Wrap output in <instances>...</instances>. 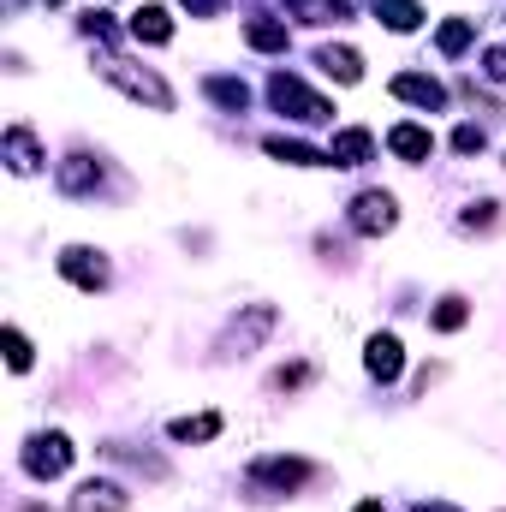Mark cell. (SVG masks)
Listing matches in <instances>:
<instances>
[{
    "instance_id": "obj_4",
    "label": "cell",
    "mask_w": 506,
    "mask_h": 512,
    "mask_svg": "<svg viewBox=\"0 0 506 512\" xmlns=\"http://www.w3.org/2000/svg\"><path fill=\"white\" fill-rule=\"evenodd\" d=\"M72 435H60V429H42V435H30L24 441V453H18V465L36 477V483H54V477H66L72 471Z\"/></svg>"
},
{
    "instance_id": "obj_3",
    "label": "cell",
    "mask_w": 506,
    "mask_h": 512,
    "mask_svg": "<svg viewBox=\"0 0 506 512\" xmlns=\"http://www.w3.org/2000/svg\"><path fill=\"white\" fill-rule=\"evenodd\" d=\"M268 102L286 114V120H298V126H322V120H334V108H328V96H316L304 78H292V72H274L268 78Z\"/></svg>"
},
{
    "instance_id": "obj_28",
    "label": "cell",
    "mask_w": 506,
    "mask_h": 512,
    "mask_svg": "<svg viewBox=\"0 0 506 512\" xmlns=\"http://www.w3.org/2000/svg\"><path fill=\"white\" fill-rule=\"evenodd\" d=\"M483 143H489L483 126H459V131H453V149H459V155H483Z\"/></svg>"
},
{
    "instance_id": "obj_16",
    "label": "cell",
    "mask_w": 506,
    "mask_h": 512,
    "mask_svg": "<svg viewBox=\"0 0 506 512\" xmlns=\"http://www.w3.org/2000/svg\"><path fill=\"white\" fill-rule=\"evenodd\" d=\"M227 423H221V411H197V417H173L167 423V441H179V447H203V441H215Z\"/></svg>"
},
{
    "instance_id": "obj_8",
    "label": "cell",
    "mask_w": 506,
    "mask_h": 512,
    "mask_svg": "<svg viewBox=\"0 0 506 512\" xmlns=\"http://www.w3.org/2000/svg\"><path fill=\"white\" fill-rule=\"evenodd\" d=\"M0 161H6V173L12 179H30V173H42V143H36V131L30 126H6V137H0Z\"/></svg>"
},
{
    "instance_id": "obj_23",
    "label": "cell",
    "mask_w": 506,
    "mask_h": 512,
    "mask_svg": "<svg viewBox=\"0 0 506 512\" xmlns=\"http://www.w3.org/2000/svg\"><path fill=\"white\" fill-rule=\"evenodd\" d=\"M465 322H471V304H465L459 292H447V298L429 310V328H435V334H459Z\"/></svg>"
},
{
    "instance_id": "obj_15",
    "label": "cell",
    "mask_w": 506,
    "mask_h": 512,
    "mask_svg": "<svg viewBox=\"0 0 506 512\" xmlns=\"http://www.w3.org/2000/svg\"><path fill=\"white\" fill-rule=\"evenodd\" d=\"M316 66H322L328 78H340V84H358V78H364V54L346 48V42H322V48H316Z\"/></svg>"
},
{
    "instance_id": "obj_24",
    "label": "cell",
    "mask_w": 506,
    "mask_h": 512,
    "mask_svg": "<svg viewBox=\"0 0 506 512\" xmlns=\"http://www.w3.org/2000/svg\"><path fill=\"white\" fill-rule=\"evenodd\" d=\"M495 209H501V203H495V197H483V203H471V209H465V215H459V227H465V233H489V227H495V221H501V215H495Z\"/></svg>"
},
{
    "instance_id": "obj_20",
    "label": "cell",
    "mask_w": 506,
    "mask_h": 512,
    "mask_svg": "<svg viewBox=\"0 0 506 512\" xmlns=\"http://www.w3.org/2000/svg\"><path fill=\"white\" fill-rule=\"evenodd\" d=\"M376 6V18L387 24V30H399V36H411L417 24H423V6L417 0H370Z\"/></svg>"
},
{
    "instance_id": "obj_17",
    "label": "cell",
    "mask_w": 506,
    "mask_h": 512,
    "mask_svg": "<svg viewBox=\"0 0 506 512\" xmlns=\"http://www.w3.org/2000/svg\"><path fill=\"white\" fill-rule=\"evenodd\" d=\"M387 149H393L399 161H411V167H417V161H429V155H435V137H429V126L399 120V126L387 131Z\"/></svg>"
},
{
    "instance_id": "obj_25",
    "label": "cell",
    "mask_w": 506,
    "mask_h": 512,
    "mask_svg": "<svg viewBox=\"0 0 506 512\" xmlns=\"http://www.w3.org/2000/svg\"><path fill=\"white\" fill-rule=\"evenodd\" d=\"M0 340H6V364L24 376V370H30V358H36V352H30V340H24V328H6Z\"/></svg>"
},
{
    "instance_id": "obj_7",
    "label": "cell",
    "mask_w": 506,
    "mask_h": 512,
    "mask_svg": "<svg viewBox=\"0 0 506 512\" xmlns=\"http://www.w3.org/2000/svg\"><path fill=\"white\" fill-rule=\"evenodd\" d=\"M346 221H352V233L381 239V233H393V227H399V203H393V191H358V197H352V209H346Z\"/></svg>"
},
{
    "instance_id": "obj_1",
    "label": "cell",
    "mask_w": 506,
    "mask_h": 512,
    "mask_svg": "<svg viewBox=\"0 0 506 512\" xmlns=\"http://www.w3.org/2000/svg\"><path fill=\"white\" fill-rule=\"evenodd\" d=\"M102 78H108L120 96H131V102H149L155 114H173V90L161 84V72L131 66V60H120V54H102Z\"/></svg>"
},
{
    "instance_id": "obj_9",
    "label": "cell",
    "mask_w": 506,
    "mask_h": 512,
    "mask_svg": "<svg viewBox=\"0 0 506 512\" xmlns=\"http://www.w3.org/2000/svg\"><path fill=\"white\" fill-rule=\"evenodd\" d=\"M364 370H370V382H381V387H393L399 382V370H405V346H399V334H370L364 340Z\"/></svg>"
},
{
    "instance_id": "obj_33",
    "label": "cell",
    "mask_w": 506,
    "mask_h": 512,
    "mask_svg": "<svg viewBox=\"0 0 506 512\" xmlns=\"http://www.w3.org/2000/svg\"><path fill=\"white\" fill-rule=\"evenodd\" d=\"M18 512H54V507H42V501H30V507H18Z\"/></svg>"
},
{
    "instance_id": "obj_18",
    "label": "cell",
    "mask_w": 506,
    "mask_h": 512,
    "mask_svg": "<svg viewBox=\"0 0 506 512\" xmlns=\"http://www.w3.org/2000/svg\"><path fill=\"white\" fill-rule=\"evenodd\" d=\"M131 36L149 42V48H167V42H173V18H167V6H137V12H131Z\"/></svg>"
},
{
    "instance_id": "obj_12",
    "label": "cell",
    "mask_w": 506,
    "mask_h": 512,
    "mask_svg": "<svg viewBox=\"0 0 506 512\" xmlns=\"http://www.w3.org/2000/svg\"><path fill=\"white\" fill-rule=\"evenodd\" d=\"M131 495L120 483H108V477H90V483H78V495H72V512H126Z\"/></svg>"
},
{
    "instance_id": "obj_13",
    "label": "cell",
    "mask_w": 506,
    "mask_h": 512,
    "mask_svg": "<svg viewBox=\"0 0 506 512\" xmlns=\"http://www.w3.org/2000/svg\"><path fill=\"white\" fill-rule=\"evenodd\" d=\"M262 155H274V161H286V167H334L328 161V149H316V143H304V137H262Z\"/></svg>"
},
{
    "instance_id": "obj_30",
    "label": "cell",
    "mask_w": 506,
    "mask_h": 512,
    "mask_svg": "<svg viewBox=\"0 0 506 512\" xmlns=\"http://www.w3.org/2000/svg\"><path fill=\"white\" fill-rule=\"evenodd\" d=\"M191 18H215V12H227V0H179Z\"/></svg>"
},
{
    "instance_id": "obj_14",
    "label": "cell",
    "mask_w": 506,
    "mask_h": 512,
    "mask_svg": "<svg viewBox=\"0 0 506 512\" xmlns=\"http://www.w3.org/2000/svg\"><path fill=\"white\" fill-rule=\"evenodd\" d=\"M370 155H376V131H364V126L334 131V143H328V161L334 167H364Z\"/></svg>"
},
{
    "instance_id": "obj_27",
    "label": "cell",
    "mask_w": 506,
    "mask_h": 512,
    "mask_svg": "<svg viewBox=\"0 0 506 512\" xmlns=\"http://www.w3.org/2000/svg\"><path fill=\"white\" fill-rule=\"evenodd\" d=\"M78 30H84V36H96V42H114V24H108V12H96V6L78 18Z\"/></svg>"
},
{
    "instance_id": "obj_6",
    "label": "cell",
    "mask_w": 506,
    "mask_h": 512,
    "mask_svg": "<svg viewBox=\"0 0 506 512\" xmlns=\"http://www.w3.org/2000/svg\"><path fill=\"white\" fill-rule=\"evenodd\" d=\"M54 268H60V280H72L78 292H102V286L114 280L108 256H102V251H90V245H66V251L54 256Z\"/></svg>"
},
{
    "instance_id": "obj_5",
    "label": "cell",
    "mask_w": 506,
    "mask_h": 512,
    "mask_svg": "<svg viewBox=\"0 0 506 512\" xmlns=\"http://www.w3.org/2000/svg\"><path fill=\"white\" fill-rule=\"evenodd\" d=\"M274 304H245V316H233V328L221 334V358H251L256 346L274 334Z\"/></svg>"
},
{
    "instance_id": "obj_32",
    "label": "cell",
    "mask_w": 506,
    "mask_h": 512,
    "mask_svg": "<svg viewBox=\"0 0 506 512\" xmlns=\"http://www.w3.org/2000/svg\"><path fill=\"white\" fill-rule=\"evenodd\" d=\"M352 512H387V507H381V501H358Z\"/></svg>"
},
{
    "instance_id": "obj_29",
    "label": "cell",
    "mask_w": 506,
    "mask_h": 512,
    "mask_svg": "<svg viewBox=\"0 0 506 512\" xmlns=\"http://www.w3.org/2000/svg\"><path fill=\"white\" fill-rule=\"evenodd\" d=\"M483 78H489V84H506V42H495V48L483 54Z\"/></svg>"
},
{
    "instance_id": "obj_21",
    "label": "cell",
    "mask_w": 506,
    "mask_h": 512,
    "mask_svg": "<svg viewBox=\"0 0 506 512\" xmlns=\"http://www.w3.org/2000/svg\"><path fill=\"white\" fill-rule=\"evenodd\" d=\"M471 36H477V18H447V24L435 30V48H441L447 60H459V54L471 48Z\"/></svg>"
},
{
    "instance_id": "obj_22",
    "label": "cell",
    "mask_w": 506,
    "mask_h": 512,
    "mask_svg": "<svg viewBox=\"0 0 506 512\" xmlns=\"http://www.w3.org/2000/svg\"><path fill=\"white\" fill-rule=\"evenodd\" d=\"M203 90H209V102H221L227 114H245V108H251V84H245V78H209Z\"/></svg>"
},
{
    "instance_id": "obj_10",
    "label": "cell",
    "mask_w": 506,
    "mask_h": 512,
    "mask_svg": "<svg viewBox=\"0 0 506 512\" xmlns=\"http://www.w3.org/2000/svg\"><path fill=\"white\" fill-rule=\"evenodd\" d=\"M387 90H393L399 102L423 108V114H441V108H447V84H441V78H429V72H399Z\"/></svg>"
},
{
    "instance_id": "obj_2",
    "label": "cell",
    "mask_w": 506,
    "mask_h": 512,
    "mask_svg": "<svg viewBox=\"0 0 506 512\" xmlns=\"http://www.w3.org/2000/svg\"><path fill=\"white\" fill-rule=\"evenodd\" d=\"M310 477H316V465L298 459V453H262V459H251V471H245V483L262 489V495H298Z\"/></svg>"
},
{
    "instance_id": "obj_26",
    "label": "cell",
    "mask_w": 506,
    "mask_h": 512,
    "mask_svg": "<svg viewBox=\"0 0 506 512\" xmlns=\"http://www.w3.org/2000/svg\"><path fill=\"white\" fill-rule=\"evenodd\" d=\"M304 382H310V364H286V370H274V376H268L274 393H292V387H304Z\"/></svg>"
},
{
    "instance_id": "obj_31",
    "label": "cell",
    "mask_w": 506,
    "mask_h": 512,
    "mask_svg": "<svg viewBox=\"0 0 506 512\" xmlns=\"http://www.w3.org/2000/svg\"><path fill=\"white\" fill-rule=\"evenodd\" d=\"M411 512H459V507H447V501H417Z\"/></svg>"
},
{
    "instance_id": "obj_19",
    "label": "cell",
    "mask_w": 506,
    "mask_h": 512,
    "mask_svg": "<svg viewBox=\"0 0 506 512\" xmlns=\"http://www.w3.org/2000/svg\"><path fill=\"white\" fill-rule=\"evenodd\" d=\"M245 42H251L256 54H286L292 48V30H286V18H251L245 24Z\"/></svg>"
},
{
    "instance_id": "obj_11",
    "label": "cell",
    "mask_w": 506,
    "mask_h": 512,
    "mask_svg": "<svg viewBox=\"0 0 506 512\" xmlns=\"http://www.w3.org/2000/svg\"><path fill=\"white\" fill-rule=\"evenodd\" d=\"M54 185H60L66 197H96V191H102V161H96V155H66V161L54 167Z\"/></svg>"
}]
</instances>
